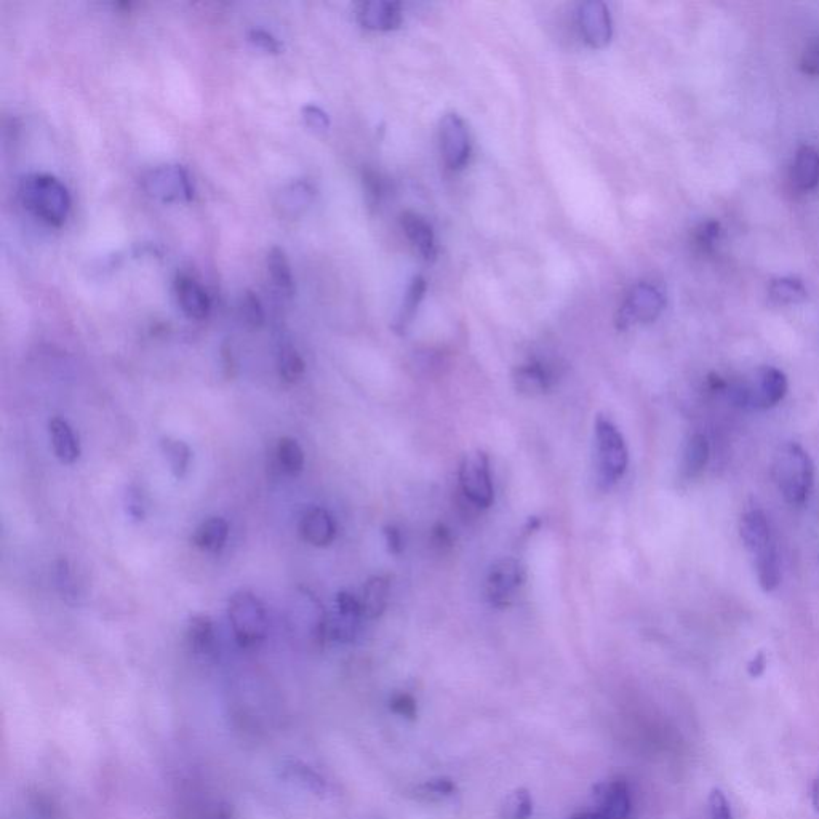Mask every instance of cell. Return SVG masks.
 <instances>
[{
  "label": "cell",
  "mask_w": 819,
  "mask_h": 819,
  "mask_svg": "<svg viewBox=\"0 0 819 819\" xmlns=\"http://www.w3.org/2000/svg\"><path fill=\"white\" fill-rule=\"evenodd\" d=\"M572 819H605L599 813H580V815L573 816Z\"/></svg>",
  "instance_id": "50"
},
{
  "label": "cell",
  "mask_w": 819,
  "mask_h": 819,
  "mask_svg": "<svg viewBox=\"0 0 819 819\" xmlns=\"http://www.w3.org/2000/svg\"><path fill=\"white\" fill-rule=\"evenodd\" d=\"M389 589H391V583H389L388 576H372L365 583L362 599H360L365 618L376 620L386 612L389 602Z\"/></svg>",
  "instance_id": "25"
},
{
  "label": "cell",
  "mask_w": 819,
  "mask_h": 819,
  "mask_svg": "<svg viewBox=\"0 0 819 819\" xmlns=\"http://www.w3.org/2000/svg\"><path fill=\"white\" fill-rule=\"evenodd\" d=\"M362 604L351 592H338L335 613L328 615L327 640L336 644H351L359 636L360 623L364 620Z\"/></svg>",
  "instance_id": "12"
},
{
  "label": "cell",
  "mask_w": 819,
  "mask_h": 819,
  "mask_svg": "<svg viewBox=\"0 0 819 819\" xmlns=\"http://www.w3.org/2000/svg\"><path fill=\"white\" fill-rule=\"evenodd\" d=\"M728 397L741 408L767 410L776 407L788 392V378L775 367L760 368L756 381L751 384H733L728 388Z\"/></svg>",
  "instance_id": "6"
},
{
  "label": "cell",
  "mask_w": 819,
  "mask_h": 819,
  "mask_svg": "<svg viewBox=\"0 0 819 819\" xmlns=\"http://www.w3.org/2000/svg\"><path fill=\"white\" fill-rule=\"evenodd\" d=\"M277 463L288 476H298L304 468L303 448L292 437H282L277 444Z\"/></svg>",
  "instance_id": "33"
},
{
  "label": "cell",
  "mask_w": 819,
  "mask_h": 819,
  "mask_svg": "<svg viewBox=\"0 0 819 819\" xmlns=\"http://www.w3.org/2000/svg\"><path fill=\"white\" fill-rule=\"evenodd\" d=\"M288 626L293 632H303L314 644L327 642L328 615L324 605L309 589H295L287 605Z\"/></svg>",
  "instance_id": "7"
},
{
  "label": "cell",
  "mask_w": 819,
  "mask_h": 819,
  "mask_svg": "<svg viewBox=\"0 0 819 819\" xmlns=\"http://www.w3.org/2000/svg\"><path fill=\"white\" fill-rule=\"evenodd\" d=\"M460 487L469 503L476 508H490L493 503V480L490 460L482 450L464 455L460 466Z\"/></svg>",
  "instance_id": "9"
},
{
  "label": "cell",
  "mask_w": 819,
  "mask_h": 819,
  "mask_svg": "<svg viewBox=\"0 0 819 819\" xmlns=\"http://www.w3.org/2000/svg\"><path fill=\"white\" fill-rule=\"evenodd\" d=\"M160 450L164 453L173 476L178 480L184 479L192 460L191 448L188 447V444L183 440L173 439V437H162Z\"/></svg>",
  "instance_id": "30"
},
{
  "label": "cell",
  "mask_w": 819,
  "mask_h": 819,
  "mask_svg": "<svg viewBox=\"0 0 819 819\" xmlns=\"http://www.w3.org/2000/svg\"><path fill=\"white\" fill-rule=\"evenodd\" d=\"M364 188L365 192H367L370 207H376V205L380 204L381 199H383L384 184L378 173L372 172V170L364 172Z\"/></svg>",
  "instance_id": "42"
},
{
  "label": "cell",
  "mask_w": 819,
  "mask_h": 819,
  "mask_svg": "<svg viewBox=\"0 0 819 819\" xmlns=\"http://www.w3.org/2000/svg\"><path fill=\"white\" fill-rule=\"evenodd\" d=\"M277 368L279 375L285 383L293 384L301 380L304 375V360L300 352L296 351L290 343L280 344L279 354H277Z\"/></svg>",
  "instance_id": "34"
},
{
  "label": "cell",
  "mask_w": 819,
  "mask_h": 819,
  "mask_svg": "<svg viewBox=\"0 0 819 819\" xmlns=\"http://www.w3.org/2000/svg\"><path fill=\"white\" fill-rule=\"evenodd\" d=\"M440 144L445 162L452 170H461L471 156L468 127L455 112L445 114L440 122Z\"/></svg>",
  "instance_id": "13"
},
{
  "label": "cell",
  "mask_w": 819,
  "mask_h": 819,
  "mask_svg": "<svg viewBox=\"0 0 819 819\" xmlns=\"http://www.w3.org/2000/svg\"><path fill=\"white\" fill-rule=\"evenodd\" d=\"M228 536V522L221 519V517H212V519L205 520L204 524H200V527L192 536V543L200 551L216 554V552H220L224 548Z\"/></svg>",
  "instance_id": "28"
},
{
  "label": "cell",
  "mask_w": 819,
  "mask_h": 819,
  "mask_svg": "<svg viewBox=\"0 0 819 819\" xmlns=\"http://www.w3.org/2000/svg\"><path fill=\"white\" fill-rule=\"evenodd\" d=\"M424 293H426V280L421 276L415 277L410 287H408L407 293H405L404 301H402V306H400L399 314L396 317L394 330L397 333H404L407 330L408 325L415 317L416 311H418V306L423 301Z\"/></svg>",
  "instance_id": "31"
},
{
  "label": "cell",
  "mask_w": 819,
  "mask_h": 819,
  "mask_svg": "<svg viewBox=\"0 0 819 819\" xmlns=\"http://www.w3.org/2000/svg\"><path fill=\"white\" fill-rule=\"evenodd\" d=\"M175 296L184 316L192 320L207 319L208 314L212 311V301L210 296L205 292V288L192 277L181 276L175 279Z\"/></svg>",
  "instance_id": "16"
},
{
  "label": "cell",
  "mask_w": 819,
  "mask_h": 819,
  "mask_svg": "<svg viewBox=\"0 0 819 819\" xmlns=\"http://www.w3.org/2000/svg\"><path fill=\"white\" fill-rule=\"evenodd\" d=\"M525 581V568L519 560L506 557L498 560L488 572L485 594L493 607L504 608L511 605L517 591Z\"/></svg>",
  "instance_id": "11"
},
{
  "label": "cell",
  "mask_w": 819,
  "mask_h": 819,
  "mask_svg": "<svg viewBox=\"0 0 819 819\" xmlns=\"http://www.w3.org/2000/svg\"><path fill=\"white\" fill-rule=\"evenodd\" d=\"M664 306L666 298L660 288L648 282L637 284L621 306L620 314L616 317V327L626 330L631 325L655 322L661 316Z\"/></svg>",
  "instance_id": "10"
},
{
  "label": "cell",
  "mask_w": 819,
  "mask_h": 819,
  "mask_svg": "<svg viewBox=\"0 0 819 819\" xmlns=\"http://www.w3.org/2000/svg\"><path fill=\"white\" fill-rule=\"evenodd\" d=\"M18 196L23 207L48 226L60 228L68 220L71 194L55 176L47 173L24 176L18 186Z\"/></svg>",
  "instance_id": "1"
},
{
  "label": "cell",
  "mask_w": 819,
  "mask_h": 819,
  "mask_svg": "<svg viewBox=\"0 0 819 819\" xmlns=\"http://www.w3.org/2000/svg\"><path fill=\"white\" fill-rule=\"evenodd\" d=\"M125 511L133 520H143L144 516H146L144 498L138 488H127V492H125Z\"/></svg>",
  "instance_id": "43"
},
{
  "label": "cell",
  "mask_w": 819,
  "mask_h": 819,
  "mask_svg": "<svg viewBox=\"0 0 819 819\" xmlns=\"http://www.w3.org/2000/svg\"><path fill=\"white\" fill-rule=\"evenodd\" d=\"M56 586L66 599L76 597V583L72 580L71 568L66 560H60L55 568Z\"/></svg>",
  "instance_id": "41"
},
{
  "label": "cell",
  "mask_w": 819,
  "mask_h": 819,
  "mask_svg": "<svg viewBox=\"0 0 819 819\" xmlns=\"http://www.w3.org/2000/svg\"><path fill=\"white\" fill-rule=\"evenodd\" d=\"M792 181L800 191H812L819 184V152L812 146H802L797 151Z\"/></svg>",
  "instance_id": "24"
},
{
  "label": "cell",
  "mask_w": 819,
  "mask_h": 819,
  "mask_svg": "<svg viewBox=\"0 0 819 819\" xmlns=\"http://www.w3.org/2000/svg\"><path fill=\"white\" fill-rule=\"evenodd\" d=\"M580 26L589 47L604 48L610 44L613 34L612 16L604 2L591 0L581 5Z\"/></svg>",
  "instance_id": "14"
},
{
  "label": "cell",
  "mask_w": 819,
  "mask_h": 819,
  "mask_svg": "<svg viewBox=\"0 0 819 819\" xmlns=\"http://www.w3.org/2000/svg\"><path fill=\"white\" fill-rule=\"evenodd\" d=\"M599 815L605 819H626L631 813V794L624 781L600 784L596 788Z\"/></svg>",
  "instance_id": "20"
},
{
  "label": "cell",
  "mask_w": 819,
  "mask_h": 819,
  "mask_svg": "<svg viewBox=\"0 0 819 819\" xmlns=\"http://www.w3.org/2000/svg\"><path fill=\"white\" fill-rule=\"evenodd\" d=\"M143 189L151 199L159 200L162 204L191 202L194 199L191 176L181 165L152 168L143 178Z\"/></svg>",
  "instance_id": "8"
},
{
  "label": "cell",
  "mask_w": 819,
  "mask_h": 819,
  "mask_svg": "<svg viewBox=\"0 0 819 819\" xmlns=\"http://www.w3.org/2000/svg\"><path fill=\"white\" fill-rule=\"evenodd\" d=\"M303 117L304 122L312 128V130H316V132H325L330 127V119H328L327 114L322 109L317 108V106H304L303 108Z\"/></svg>",
  "instance_id": "46"
},
{
  "label": "cell",
  "mask_w": 819,
  "mask_h": 819,
  "mask_svg": "<svg viewBox=\"0 0 819 819\" xmlns=\"http://www.w3.org/2000/svg\"><path fill=\"white\" fill-rule=\"evenodd\" d=\"M772 472L786 503L794 508L807 503L815 484V466L804 448L794 442L781 445L773 458Z\"/></svg>",
  "instance_id": "3"
},
{
  "label": "cell",
  "mask_w": 819,
  "mask_h": 819,
  "mask_svg": "<svg viewBox=\"0 0 819 819\" xmlns=\"http://www.w3.org/2000/svg\"><path fill=\"white\" fill-rule=\"evenodd\" d=\"M812 802L816 812L819 813V773L818 776H816L815 783H813Z\"/></svg>",
  "instance_id": "49"
},
{
  "label": "cell",
  "mask_w": 819,
  "mask_h": 819,
  "mask_svg": "<svg viewBox=\"0 0 819 819\" xmlns=\"http://www.w3.org/2000/svg\"><path fill=\"white\" fill-rule=\"evenodd\" d=\"M416 791L420 792V796L431 797V799L437 797L439 799V797L453 796L456 792V784L450 778H437V780L424 783Z\"/></svg>",
  "instance_id": "37"
},
{
  "label": "cell",
  "mask_w": 819,
  "mask_h": 819,
  "mask_svg": "<svg viewBox=\"0 0 819 819\" xmlns=\"http://www.w3.org/2000/svg\"><path fill=\"white\" fill-rule=\"evenodd\" d=\"M266 266H268L269 279L277 292L285 298H292L295 295V280H293L292 268H290L284 250L272 247L266 256Z\"/></svg>",
  "instance_id": "26"
},
{
  "label": "cell",
  "mask_w": 819,
  "mask_h": 819,
  "mask_svg": "<svg viewBox=\"0 0 819 819\" xmlns=\"http://www.w3.org/2000/svg\"><path fill=\"white\" fill-rule=\"evenodd\" d=\"M48 434H50L53 453L61 463L72 464L79 460V440L68 421H64L63 418H52L48 423Z\"/></svg>",
  "instance_id": "23"
},
{
  "label": "cell",
  "mask_w": 819,
  "mask_h": 819,
  "mask_svg": "<svg viewBox=\"0 0 819 819\" xmlns=\"http://www.w3.org/2000/svg\"><path fill=\"white\" fill-rule=\"evenodd\" d=\"M300 533L306 543L316 548H327L336 538L335 519L325 509H309L301 519Z\"/></svg>",
  "instance_id": "18"
},
{
  "label": "cell",
  "mask_w": 819,
  "mask_h": 819,
  "mask_svg": "<svg viewBox=\"0 0 819 819\" xmlns=\"http://www.w3.org/2000/svg\"><path fill=\"white\" fill-rule=\"evenodd\" d=\"M740 533L744 546L754 559L760 586L764 591H775L781 583V565L767 516L760 509L744 512Z\"/></svg>",
  "instance_id": "2"
},
{
  "label": "cell",
  "mask_w": 819,
  "mask_h": 819,
  "mask_svg": "<svg viewBox=\"0 0 819 819\" xmlns=\"http://www.w3.org/2000/svg\"><path fill=\"white\" fill-rule=\"evenodd\" d=\"M189 648L194 655L202 660H208L215 655L216 636L212 618L208 615L192 616L186 631Z\"/></svg>",
  "instance_id": "22"
},
{
  "label": "cell",
  "mask_w": 819,
  "mask_h": 819,
  "mask_svg": "<svg viewBox=\"0 0 819 819\" xmlns=\"http://www.w3.org/2000/svg\"><path fill=\"white\" fill-rule=\"evenodd\" d=\"M384 536H386L389 552L399 556L400 552L404 551V538H402L399 528L388 525V527L384 528Z\"/></svg>",
  "instance_id": "47"
},
{
  "label": "cell",
  "mask_w": 819,
  "mask_h": 819,
  "mask_svg": "<svg viewBox=\"0 0 819 819\" xmlns=\"http://www.w3.org/2000/svg\"><path fill=\"white\" fill-rule=\"evenodd\" d=\"M389 708L397 716L404 717V719L415 720L418 716V706H416L415 698L408 693H396L389 701Z\"/></svg>",
  "instance_id": "38"
},
{
  "label": "cell",
  "mask_w": 819,
  "mask_h": 819,
  "mask_svg": "<svg viewBox=\"0 0 819 819\" xmlns=\"http://www.w3.org/2000/svg\"><path fill=\"white\" fill-rule=\"evenodd\" d=\"M228 618L240 648H255L268 636V616L261 600L250 591H237L228 604Z\"/></svg>",
  "instance_id": "4"
},
{
  "label": "cell",
  "mask_w": 819,
  "mask_h": 819,
  "mask_svg": "<svg viewBox=\"0 0 819 819\" xmlns=\"http://www.w3.org/2000/svg\"><path fill=\"white\" fill-rule=\"evenodd\" d=\"M709 813H711V819H733L732 808H730L724 792L720 791V789H712L711 791Z\"/></svg>",
  "instance_id": "44"
},
{
  "label": "cell",
  "mask_w": 819,
  "mask_h": 819,
  "mask_svg": "<svg viewBox=\"0 0 819 819\" xmlns=\"http://www.w3.org/2000/svg\"><path fill=\"white\" fill-rule=\"evenodd\" d=\"M400 223L404 228L405 236L412 242L413 247L420 252L424 260L429 261V263L436 261L437 255H439V247H437L436 234H434L431 224L424 220L423 216L413 212H405Z\"/></svg>",
  "instance_id": "19"
},
{
  "label": "cell",
  "mask_w": 819,
  "mask_h": 819,
  "mask_svg": "<svg viewBox=\"0 0 819 819\" xmlns=\"http://www.w3.org/2000/svg\"><path fill=\"white\" fill-rule=\"evenodd\" d=\"M239 309L245 324L253 328H260L264 324V309L255 293L245 292L240 298Z\"/></svg>",
  "instance_id": "36"
},
{
  "label": "cell",
  "mask_w": 819,
  "mask_h": 819,
  "mask_svg": "<svg viewBox=\"0 0 819 819\" xmlns=\"http://www.w3.org/2000/svg\"><path fill=\"white\" fill-rule=\"evenodd\" d=\"M596 455L600 484L610 488L628 469L629 453L620 429L602 415L596 421Z\"/></svg>",
  "instance_id": "5"
},
{
  "label": "cell",
  "mask_w": 819,
  "mask_h": 819,
  "mask_svg": "<svg viewBox=\"0 0 819 819\" xmlns=\"http://www.w3.org/2000/svg\"><path fill=\"white\" fill-rule=\"evenodd\" d=\"M768 295L778 304H797L807 300L808 292L802 280L794 277H781L772 280L768 287Z\"/></svg>",
  "instance_id": "32"
},
{
  "label": "cell",
  "mask_w": 819,
  "mask_h": 819,
  "mask_svg": "<svg viewBox=\"0 0 819 819\" xmlns=\"http://www.w3.org/2000/svg\"><path fill=\"white\" fill-rule=\"evenodd\" d=\"M280 776L287 783L293 784L301 791L309 792L312 796L320 797V799L332 794V786L328 783L327 778L319 770L301 760L285 762L280 768Z\"/></svg>",
  "instance_id": "17"
},
{
  "label": "cell",
  "mask_w": 819,
  "mask_h": 819,
  "mask_svg": "<svg viewBox=\"0 0 819 819\" xmlns=\"http://www.w3.org/2000/svg\"><path fill=\"white\" fill-rule=\"evenodd\" d=\"M709 456H711V447H709L706 436L693 434L684 448L682 476L685 479H695V477L700 476L704 468L708 466Z\"/></svg>",
  "instance_id": "29"
},
{
  "label": "cell",
  "mask_w": 819,
  "mask_h": 819,
  "mask_svg": "<svg viewBox=\"0 0 819 819\" xmlns=\"http://www.w3.org/2000/svg\"><path fill=\"white\" fill-rule=\"evenodd\" d=\"M719 236L720 224L717 221H708L696 229L693 239H695L696 247L701 248L703 252H709Z\"/></svg>",
  "instance_id": "40"
},
{
  "label": "cell",
  "mask_w": 819,
  "mask_h": 819,
  "mask_svg": "<svg viewBox=\"0 0 819 819\" xmlns=\"http://www.w3.org/2000/svg\"><path fill=\"white\" fill-rule=\"evenodd\" d=\"M248 40H250L253 47L260 48L263 52L272 53V55L282 52V44H280L279 39L272 36L271 32L264 31V29H252V31L248 32Z\"/></svg>",
  "instance_id": "39"
},
{
  "label": "cell",
  "mask_w": 819,
  "mask_h": 819,
  "mask_svg": "<svg viewBox=\"0 0 819 819\" xmlns=\"http://www.w3.org/2000/svg\"><path fill=\"white\" fill-rule=\"evenodd\" d=\"M800 69L807 76L819 77V39L808 44L800 58Z\"/></svg>",
  "instance_id": "45"
},
{
  "label": "cell",
  "mask_w": 819,
  "mask_h": 819,
  "mask_svg": "<svg viewBox=\"0 0 819 819\" xmlns=\"http://www.w3.org/2000/svg\"><path fill=\"white\" fill-rule=\"evenodd\" d=\"M357 21L370 31H394L404 21L399 2L370 0L357 7Z\"/></svg>",
  "instance_id": "15"
},
{
  "label": "cell",
  "mask_w": 819,
  "mask_h": 819,
  "mask_svg": "<svg viewBox=\"0 0 819 819\" xmlns=\"http://www.w3.org/2000/svg\"><path fill=\"white\" fill-rule=\"evenodd\" d=\"M765 668H767V660H765L764 653H759L749 664V674L752 677H760L764 674Z\"/></svg>",
  "instance_id": "48"
},
{
  "label": "cell",
  "mask_w": 819,
  "mask_h": 819,
  "mask_svg": "<svg viewBox=\"0 0 819 819\" xmlns=\"http://www.w3.org/2000/svg\"><path fill=\"white\" fill-rule=\"evenodd\" d=\"M514 383L520 394L530 397L541 396L552 388L554 376L543 362H530L517 368Z\"/></svg>",
  "instance_id": "21"
},
{
  "label": "cell",
  "mask_w": 819,
  "mask_h": 819,
  "mask_svg": "<svg viewBox=\"0 0 819 819\" xmlns=\"http://www.w3.org/2000/svg\"><path fill=\"white\" fill-rule=\"evenodd\" d=\"M533 815V800L527 789H517L506 800L503 808L504 819H530Z\"/></svg>",
  "instance_id": "35"
},
{
  "label": "cell",
  "mask_w": 819,
  "mask_h": 819,
  "mask_svg": "<svg viewBox=\"0 0 819 819\" xmlns=\"http://www.w3.org/2000/svg\"><path fill=\"white\" fill-rule=\"evenodd\" d=\"M312 197H314V188L311 184L306 181H296L280 191L277 197V208L282 215L296 218L309 207Z\"/></svg>",
  "instance_id": "27"
}]
</instances>
